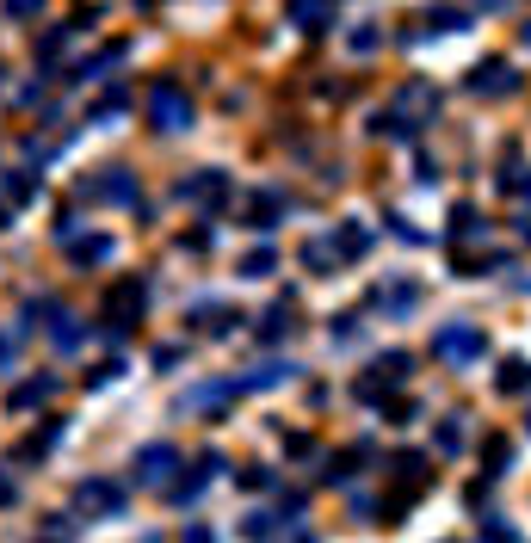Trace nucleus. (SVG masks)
Returning <instances> with one entry per match:
<instances>
[{
  "label": "nucleus",
  "mask_w": 531,
  "mask_h": 543,
  "mask_svg": "<svg viewBox=\"0 0 531 543\" xmlns=\"http://www.w3.org/2000/svg\"><path fill=\"white\" fill-rule=\"evenodd\" d=\"M402 383H408V352H389V358L371 365V377H359L352 389H359V402H383V395L402 389Z\"/></svg>",
  "instance_id": "obj_4"
},
{
  "label": "nucleus",
  "mask_w": 531,
  "mask_h": 543,
  "mask_svg": "<svg viewBox=\"0 0 531 543\" xmlns=\"http://www.w3.org/2000/svg\"><path fill=\"white\" fill-rule=\"evenodd\" d=\"M519 38H525V44H531V25H525V31H519Z\"/></svg>",
  "instance_id": "obj_32"
},
{
  "label": "nucleus",
  "mask_w": 531,
  "mask_h": 543,
  "mask_svg": "<svg viewBox=\"0 0 531 543\" xmlns=\"http://www.w3.org/2000/svg\"><path fill=\"white\" fill-rule=\"evenodd\" d=\"M272 266H278V253H272V247H254V253L241 260V278H266Z\"/></svg>",
  "instance_id": "obj_18"
},
{
  "label": "nucleus",
  "mask_w": 531,
  "mask_h": 543,
  "mask_svg": "<svg viewBox=\"0 0 531 543\" xmlns=\"http://www.w3.org/2000/svg\"><path fill=\"white\" fill-rule=\"evenodd\" d=\"M334 260H340V253H334V241H309V247H303V266H315V272H328Z\"/></svg>",
  "instance_id": "obj_21"
},
{
  "label": "nucleus",
  "mask_w": 531,
  "mask_h": 543,
  "mask_svg": "<svg viewBox=\"0 0 531 543\" xmlns=\"http://www.w3.org/2000/svg\"><path fill=\"white\" fill-rule=\"evenodd\" d=\"M525 426H531V420H525Z\"/></svg>",
  "instance_id": "obj_35"
},
{
  "label": "nucleus",
  "mask_w": 531,
  "mask_h": 543,
  "mask_svg": "<svg viewBox=\"0 0 531 543\" xmlns=\"http://www.w3.org/2000/svg\"><path fill=\"white\" fill-rule=\"evenodd\" d=\"M149 118H155V130H192V93L180 87V81H155L149 87Z\"/></svg>",
  "instance_id": "obj_3"
},
{
  "label": "nucleus",
  "mask_w": 531,
  "mask_h": 543,
  "mask_svg": "<svg viewBox=\"0 0 531 543\" xmlns=\"http://www.w3.org/2000/svg\"><path fill=\"white\" fill-rule=\"evenodd\" d=\"M186 543H210V531H186Z\"/></svg>",
  "instance_id": "obj_29"
},
{
  "label": "nucleus",
  "mask_w": 531,
  "mask_h": 543,
  "mask_svg": "<svg viewBox=\"0 0 531 543\" xmlns=\"http://www.w3.org/2000/svg\"><path fill=\"white\" fill-rule=\"evenodd\" d=\"M291 328H297V303L285 297V303H272V309H266V328H260V340H285Z\"/></svg>",
  "instance_id": "obj_14"
},
{
  "label": "nucleus",
  "mask_w": 531,
  "mask_h": 543,
  "mask_svg": "<svg viewBox=\"0 0 531 543\" xmlns=\"http://www.w3.org/2000/svg\"><path fill=\"white\" fill-rule=\"evenodd\" d=\"M328 241H334V253H340V260H359V253L371 247V229H365V223H340Z\"/></svg>",
  "instance_id": "obj_13"
},
{
  "label": "nucleus",
  "mask_w": 531,
  "mask_h": 543,
  "mask_svg": "<svg viewBox=\"0 0 531 543\" xmlns=\"http://www.w3.org/2000/svg\"><path fill=\"white\" fill-rule=\"evenodd\" d=\"M389 112H396L408 130H414V124H427V118L439 112V87H427V81H408L396 99H389Z\"/></svg>",
  "instance_id": "obj_5"
},
{
  "label": "nucleus",
  "mask_w": 531,
  "mask_h": 543,
  "mask_svg": "<svg viewBox=\"0 0 531 543\" xmlns=\"http://www.w3.org/2000/svg\"><path fill=\"white\" fill-rule=\"evenodd\" d=\"M0 229H7V204H0Z\"/></svg>",
  "instance_id": "obj_31"
},
{
  "label": "nucleus",
  "mask_w": 531,
  "mask_h": 543,
  "mask_svg": "<svg viewBox=\"0 0 531 543\" xmlns=\"http://www.w3.org/2000/svg\"><path fill=\"white\" fill-rule=\"evenodd\" d=\"M488 7H494V0H488Z\"/></svg>",
  "instance_id": "obj_33"
},
{
  "label": "nucleus",
  "mask_w": 531,
  "mask_h": 543,
  "mask_svg": "<svg viewBox=\"0 0 531 543\" xmlns=\"http://www.w3.org/2000/svg\"><path fill=\"white\" fill-rule=\"evenodd\" d=\"M247 216H254V229H278V216H285V198H272V192H260L254 204H247Z\"/></svg>",
  "instance_id": "obj_15"
},
{
  "label": "nucleus",
  "mask_w": 531,
  "mask_h": 543,
  "mask_svg": "<svg viewBox=\"0 0 531 543\" xmlns=\"http://www.w3.org/2000/svg\"><path fill=\"white\" fill-rule=\"evenodd\" d=\"M470 93H482V99H513V93H519L513 62H476V68H470Z\"/></svg>",
  "instance_id": "obj_6"
},
{
  "label": "nucleus",
  "mask_w": 531,
  "mask_h": 543,
  "mask_svg": "<svg viewBox=\"0 0 531 543\" xmlns=\"http://www.w3.org/2000/svg\"><path fill=\"white\" fill-rule=\"evenodd\" d=\"M501 389H507V395L531 389V365H525V358H507V365H501Z\"/></svg>",
  "instance_id": "obj_17"
},
{
  "label": "nucleus",
  "mask_w": 531,
  "mask_h": 543,
  "mask_svg": "<svg viewBox=\"0 0 531 543\" xmlns=\"http://www.w3.org/2000/svg\"><path fill=\"white\" fill-rule=\"evenodd\" d=\"M13 352H19V334H0V365H13Z\"/></svg>",
  "instance_id": "obj_27"
},
{
  "label": "nucleus",
  "mask_w": 531,
  "mask_h": 543,
  "mask_svg": "<svg viewBox=\"0 0 531 543\" xmlns=\"http://www.w3.org/2000/svg\"><path fill=\"white\" fill-rule=\"evenodd\" d=\"M143 309H149V284L143 278H118L112 291H105V303H99V321L112 334H124L130 321H143Z\"/></svg>",
  "instance_id": "obj_1"
},
{
  "label": "nucleus",
  "mask_w": 531,
  "mask_h": 543,
  "mask_svg": "<svg viewBox=\"0 0 531 543\" xmlns=\"http://www.w3.org/2000/svg\"><path fill=\"white\" fill-rule=\"evenodd\" d=\"M50 395H56V377H25V383L7 395V408H13V414H25V408H44Z\"/></svg>",
  "instance_id": "obj_12"
},
{
  "label": "nucleus",
  "mask_w": 531,
  "mask_h": 543,
  "mask_svg": "<svg viewBox=\"0 0 531 543\" xmlns=\"http://www.w3.org/2000/svg\"><path fill=\"white\" fill-rule=\"evenodd\" d=\"M118 112H124V93H105V99L93 105V118H118Z\"/></svg>",
  "instance_id": "obj_26"
},
{
  "label": "nucleus",
  "mask_w": 531,
  "mask_h": 543,
  "mask_svg": "<svg viewBox=\"0 0 531 543\" xmlns=\"http://www.w3.org/2000/svg\"><path fill=\"white\" fill-rule=\"evenodd\" d=\"M377 303H383V309H414V303H420V291H414V284H396V291L383 284V291H377Z\"/></svg>",
  "instance_id": "obj_20"
},
{
  "label": "nucleus",
  "mask_w": 531,
  "mask_h": 543,
  "mask_svg": "<svg viewBox=\"0 0 531 543\" xmlns=\"http://www.w3.org/2000/svg\"><path fill=\"white\" fill-rule=\"evenodd\" d=\"M19 500V488H13V476H0V506H13Z\"/></svg>",
  "instance_id": "obj_28"
},
{
  "label": "nucleus",
  "mask_w": 531,
  "mask_h": 543,
  "mask_svg": "<svg viewBox=\"0 0 531 543\" xmlns=\"http://www.w3.org/2000/svg\"><path fill=\"white\" fill-rule=\"evenodd\" d=\"M396 476H402V488L414 494L420 482H427V457H414V451H408V457H396Z\"/></svg>",
  "instance_id": "obj_16"
},
{
  "label": "nucleus",
  "mask_w": 531,
  "mask_h": 543,
  "mask_svg": "<svg viewBox=\"0 0 531 543\" xmlns=\"http://www.w3.org/2000/svg\"><path fill=\"white\" fill-rule=\"evenodd\" d=\"M81 198H99V204H130V198H136V186H130V173H124V167H105L99 179H87V186H81Z\"/></svg>",
  "instance_id": "obj_10"
},
{
  "label": "nucleus",
  "mask_w": 531,
  "mask_h": 543,
  "mask_svg": "<svg viewBox=\"0 0 531 543\" xmlns=\"http://www.w3.org/2000/svg\"><path fill=\"white\" fill-rule=\"evenodd\" d=\"M50 543H56V537H50Z\"/></svg>",
  "instance_id": "obj_34"
},
{
  "label": "nucleus",
  "mask_w": 531,
  "mask_h": 543,
  "mask_svg": "<svg viewBox=\"0 0 531 543\" xmlns=\"http://www.w3.org/2000/svg\"><path fill=\"white\" fill-rule=\"evenodd\" d=\"M439 451H445V457H451V451H464V426H457V420L439 426Z\"/></svg>",
  "instance_id": "obj_24"
},
{
  "label": "nucleus",
  "mask_w": 531,
  "mask_h": 543,
  "mask_svg": "<svg viewBox=\"0 0 531 543\" xmlns=\"http://www.w3.org/2000/svg\"><path fill=\"white\" fill-rule=\"evenodd\" d=\"M0 93H7V62H0Z\"/></svg>",
  "instance_id": "obj_30"
},
{
  "label": "nucleus",
  "mask_w": 531,
  "mask_h": 543,
  "mask_svg": "<svg viewBox=\"0 0 531 543\" xmlns=\"http://www.w3.org/2000/svg\"><path fill=\"white\" fill-rule=\"evenodd\" d=\"M173 463H180V451H173V445H143L130 469H136V482H143V488H161Z\"/></svg>",
  "instance_id": "obj_9"
},
{
  "label": "nucleus",
  "mask_w": 531,
  "mask_h": 543,
  "mask_svg": "<svg viewBox=\"0 0 531 543\" xmlns=\"http://www.w3.org/2000/svg\"><path fill=\"white\" fill-rule=\"evenodd\" d=\"M7 198H13V204L38 198V179H31V173H7Z\"/></svg>",
  "instance_id": "obj_22"
},
{
  "label": "nucleus",
  "mask_w": 531,
  "mask_h": 543,
  "mask_svg": "<svg viewBox=\"0 0 531 543\" xmlns=\"http://www.w3.org/2000/svg\"><path fill=\"white\" fill-rule=\"evenodd\" d=\"M0 7H7L13 19H31V13H44V0H0Z\"/></svg>",
  "instance_id": "obj_25"
},
{
  "label": "nucleus",
  "mask_w": 531,
  "mask_h": 543,
  "mask_svg": "<svg viewBox=\"0 0 531 543\" xmlns=\"http://www.w3.org/2000/svg\"><path fill=\"white\" fill-rule=\"evenodd\" d=\"M433 352L445 358V365H476V358L488 352V334L476 328V321H445V328L433 334Z\"/></svg>",
  "instance_id": "obj_2"
},
{
  "label": "nucleus",
  "mask_w": 531,
  "mask_h": 543,
  "mask_svg": "<svg viewBox=\"0 0 531 543\" xmlns=\"http://www.w3.org/2000/svg\"><path fill=\"white\" fill-rule=\"evenodd\" d=\"M180 198H186V204H198V210H217V204L229 198V173H223V167H204V173H192L186 186H180Z\"/></svg>",
  "instance_id": "obj_8"
},
{
  "label": "nucleus",
  "mask_w": 531,
  "mask_h": 543,
  "mask_svg": "<svg viewBox=\"0 0 531 543\" xmlns=\"http://www.w3.org/2000/svg\"><path fill=\"white\" fill-rule=\"evenodd\" d=\"M50 445H56V426H44V432H31V439H25V445H19L13 457H19V463H31V457H44Z\"/></svg>",
  "instance_id": "obj_19"
},
{
  "label": "nucleus",
  "mask_w": 531,
  "mask_h": 543,
  "mask_svg": "<svg viewBox=\"0 0 531 543\" xmlns=\"http://www.w3.org/2000/svg\"><path fill=\"white\" fill-rule=\"evenodd\" d=\"M112 253H118L112 235H81V241H68V260H75V266H105Z\"/></svg>",
  "instance_id": "obj_11"
},
{
  "label": "nucleus",
  "mask_w": 531,
  "mask_h": 543,
  "mask_svg": "<svg viewBox=\"0 0 531 543\" xmlns=\"http://www.w3.org/2000/svg\"><path fill=\"white\" fill-rule=\"evenodd\" d=\"M427 25H433V31H464V13H457V7H433Z\"/></svg>",
  "instance_id": "obj_23"
},
{
  "label": "nucleus",
  "mask_w": 531,
  "mask_h": 543,
  "mask_svg": "<svg viewBox=\"0 0 531 543\" xmlns=\"http://www.w3.org/2000/svg\"><path fill=\"white\" fill-rule=\"evenodd\" d=\"M75 506L93 519H118L124 513V482H81L75 488Z\"/></svg>",
  "instance_id": "obj_7"
}]
</instances>
